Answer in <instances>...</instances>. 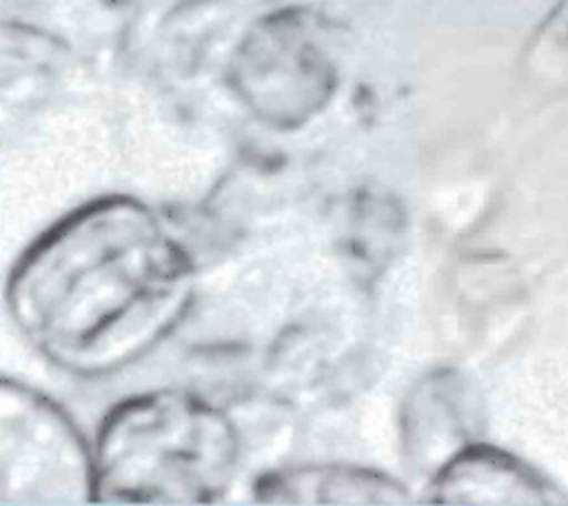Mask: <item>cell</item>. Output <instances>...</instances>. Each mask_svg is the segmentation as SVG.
<instances>
[{
	"label": "cell",
	"instance_id": "1",
	"mask_svg": "<svg viewBox=\"0 0 568 506\" xmlns=\"http://www.w3.org/2000/svg\"><path fill=\"white\" fill-rule=\"evenodd\" d=\"M195 264L160 215L129 195L91 200L18 257L9 313L53 366L80 377L118 373L186 317Z\"/></svg>",
	"mask_w": 568,
	"mask_h": 506
},
{
	"label": "cell",
	"instance_id": "2",
	"mask_svg": "<svg viewBox=\"0 0 568 506\" xmlns=\"http://www.w3.org/2000/svg\"><path fill=\"white\" fill-rule=\"evenodd\" d=\"M240 464V435L215 404L178 388L118 402L93 442L95 504L217 502Z\"/></svg>",
	"mask_w": 568,
	"mask_h": 506
},
{
	"label": "cell",
	"instance_id": "3",
	"mask_svg": "<svg viewBox=\"0 0 568 506\" xmlns=\"http://www.w3.org/2000/svg\"><path fill=\"white\" fill-rule=\"evenodd\" d=\"M229 84L260 122L282 131L306 124L337 87L326 22L302 7L264 16L233 51Z\"/></svg>",
	"mask_w": 568,
	"mask_h": 506
},
{
	"label": "cell",
	"instance_id": "4",
	"mask_svg": "<svg viewBox=\"0 0 568 506\" xmlns=\"http://www.w3.org/2000/svg\"><path fill=\"white\" fill-rule=\"evenodd\" d=\"M0 502L95 504L93 446L55 399L11 377L0 384Z\"/></svg>",
	"mask_w": 568,
	"mask_h": 506
},
{
	"label": "cell",
	"instance_id": "5",
	"mask_svg": "<svg viewBox=\"0 0 568 506\" xmlns=\"http://www.w3.org/2000/svg\"><path fill=\"white\" fill-rule=\"evenodd\" d=\"M251 488L255 502L284 506H404L415 502L399 479L351 464L271 468L260 473Z\"/></svg>",
	"mask_w": 568,
	"mask_h": 506
}]
</instances>
